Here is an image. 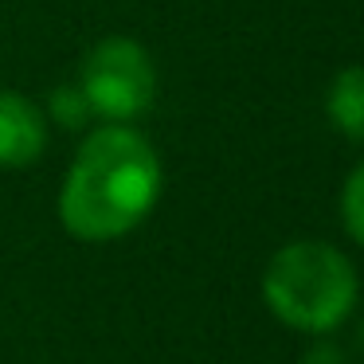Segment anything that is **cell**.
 <instances>
[{"mask_svg":"<svg viewBox=\"0 0 364 364\" xmlns=\"http://www.w3.org/2000/svg\"><path fill=\"white\" fill-rule=\"evenodd\" d=\"M341 223L364 247V161L348 173L345 188H341Z\"/></svg>","mask_w":364,"mask_h":364,"instance_id":"obj_7","label":"cell"},{"mask_svg":"<svg viewBox=\"0 0 364 364\" xmlns=\"http://www.w3.org/2000/svg\"><path fill=\"white\" fill-rule=\"evenodd\" d=\"M360 345H364V325H360Z\"/></svg>","mask_w":364,"mask_h":364,"instance_id":"obj_9","label":"cell"},{"mask_svg":"<svg viewBox=\"0 0 364 364\" xmlns=\"http://www.w3.org/2000/svg\"><path fill=\"white\" fill-rule=\"evenodd\" d=\"M79 90L87 95L95 118L106 122H134L157 98V67L141 43L126 36L95 43L82 59Z\"/></svg>","mask_w":364,"mask_h":364,"instance_id":"obj_3","label":"cell"},{"mask_svg":"<svg viewBox=\"0 0 364 364\" xmlns=\"http://www.w3.org/2000/svg\"><path fill=\"white\" fill-rule=\"evenodd\" d=\"M306 364H345V356H341L333 345H321V348H314V353L306 356Z\"/></svg>","mask_w":364,"mask_h":364,"instance_id":"obj_8","label":"cell"},{"mask_svg":"<svg viewBox=\"0 0 364 364\" xmlns=\"http://www.w3.org/2000/svg\"><path fill=\"white\" fill-rule=\"evenodd\" d=\"M161 184L157 149L126 122H110L75 153L59 188V220L82 243H110L157 208Z\"/></svg>","mask_w":364,"mask_h":364,"instance_id":"obj_1","label":"cell"},{"mask_svg":"<svg viewBox=\"0 0 364 364\" xmlns=\"http://www.w3.org/2000/svg\"><path fill=\"white\" fill-rule=\"evenodd\" d=\"M325 114L341 137L364 141V67H345L333 75L329 95H325Z\"/></svg>","mask_w":364,"mask_h":364,"instance_id":"obj_5","label":"cell"},{"mask_svg":"<svg viewBox=\"0 0 364 364\" xmlns=\"http://www.w3.org/2000/svg\"><path fill=\"white\" fill-rule=\"evenodd\" d=\"M48 114L51 122H55L59 129H82L90 118H95V110H90L87 95L79 90V82H63V87H55L48 95Z\"/></svg>","mask_w":364,"mask_h":364,"instance_id":"obj_6","label":"cell"},{"mask_svg":"<svg viewBox=\"0 0 364 364\" xmlns=\"http://www.w3.org/2000/svg\"><path fill=\"white\" fill-rule=\"evenodd\" d=\"M48 149V122L20 90L0 87V168H28Z\"/></svg>","mask_w":364,"mask_h":364,"instance_id":"obj_4","label":"cell"},{"mask_svg":"<svg viewBox=\"0 0 364 364\" xmlns=\"http://www.w3.org/2000/svg\"><path fill=\"white\" fill-rule=\"evenodd\" d=\"M356 270L345 251L321 239H298L274 251L262 274L270 314L298 333H333L356 306Z\"/></svg>","mask_w":364,"mask_h":364,"instance_id":"obj_2","label":"cell"}]
</instances>
